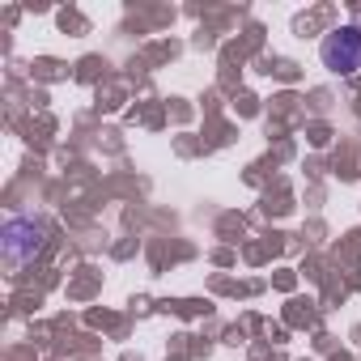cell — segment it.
<instances>
[{
	"instance_id": "cell-1",
	"label": "cell",
	"mask_w": 361,
	"mask_h": 361,
	"mask_svg": "<svg viewBox=\"0 0 361 361\" xmlns=\"http://www.w3.org/2000/svg\"><path fill=\"white\" fill-rule=\"evenodd\" d=\"M323 60H327V68H336V73H353V68L361 64V35H357V30L331 35V39L323 43Z\"/></svg>"
}]
</instances>
